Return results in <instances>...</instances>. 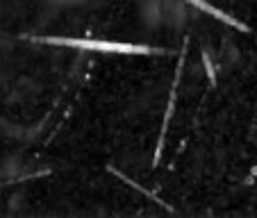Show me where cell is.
<instances>
[{
  "label": "cell",
  "mask_w": 257,
  "mask_h": 218,
  "mask_svg": "<svg viewBox=\"0 0 257 218\" xmlns=\"http://www.w3.org/2000/svg\"><path fill=\"white\" fill-rule=\"evenodd\" d=\"M32 41L53 46H71V48L82 50H98V53H112V55H169V50L153 48V46L139 44H123V41H105V39H73V37H30Z\"/></svg>",
  "instance_id": "6da1fadb"
},
{
  "label": "cell",
  "mask_w": 257,
  "mask_h": 218,
  "mask_svg": "<svg viewBox=\"0 0 257 218\" xmlns=\"http://www.w3.org/2000/svg\"><path fill=\"white\" fill-rule=\"evenodd\" d=\"M187 3H189V5H194V7H198V10H203V12H207V14H212L214 19H218L221 23H228V25H232V28L248 32V25H243L241 21L232 19V16H228L225 12H221V10H216V7H212L209 3H205V0H187Z\"/></svg>",
  "instance_id": "7a4b0ae2"
},
{
  "label": "cell",
  "mask_w": 257,
  "mask_h": 218,
  "mask_svg": "<svg viewBox=\"0 0 257 218\" xmlns=\"http://www.w3.org/2000/svg\"><path fill=\"white\" fill-rule=\"evenodd\" d=\"M203 62H205V68H207V75H209V80H212V82H214V68H212V62H209L207 53H203Z\"/></svg>",
  "instance_id": "3957f363"
}]
</instances>
